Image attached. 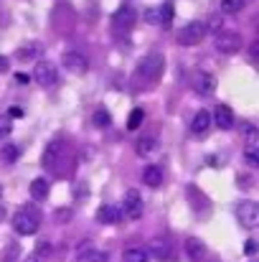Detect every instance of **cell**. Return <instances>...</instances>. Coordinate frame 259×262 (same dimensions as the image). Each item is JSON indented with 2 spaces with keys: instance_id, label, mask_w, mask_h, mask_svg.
Segmentation results:
<instances>
[{
  "instance_id": "6da1fadb",
  "label": "cell",
  "mask_w": 259,
  "mask_h": 262,
  "mask_svg": "<svg viewBox=\"0 0 259 262\" xmlns=\"http://www.w3.org/2000/svg\"><path fill=\"white\" fill-rule=\"evenodd\" d=\"M163 67H166L163 54L150 51V54H145V56H143V61L137 64L135 77H137L140 82H145V84H155V82L160 79V74H163Z\"/></svg>"
},
{
  "instance_id": "7a4b0ae2",
  "label": "cell",
  "mask_w": 259,
  "mask_h": 262,
  "mask_svg": "<svg viewBox=\"0 0 259 262\" xmlns=\"http://www.w3.org/2000/svg\"><path fill=\"white\" fill-rule=\"evenodd\" d=\"M38 227H41V216H38V211H33L31 206L15 211V216H13V229H15L18 234H23V237L36 234Z\"/></svg>"
},
{
  "instance_id": "3957f363",
  "label": "cell",
  "mask_w": 259,
  "mask_h": 262,
  "mask_svg": "<svg viewBox=\"0 0 259 262\" xmlns=\"http://www.w3.org/2000/svg\"><path fill=\"white\" fill-rule=\"evenodd\" d=\"M203 38H206V23H201V20L185 23V26L178 31V36H175V41H178L180 46H198Z\"/></svg>"
},
{
  "instance_id": "277c9868",
  "label": "cell",
  "mask_w": 259,
  "mask_h": 262,
  "mask_svg": "<svg viewBox=\"0 0 259 262\" xmlns=\"http://www.w3.org/2000/svg\"><path fill=\"white\" fill-rule=\"evenodd\" d=\"M64 158H69V148H66V143L64 140H54L49 148H46V153H43V166L46 168H56L59 171V161H64Z\"/></svg>"
},
{
  "instance_id": "5b68a950",
  "label": "cell",
  "mask_w": 259,
  "mask_h": 262,
  "mask_svg": "<svg viewBox=\"0 0 259 262\" xmlns=\"http://www.w3.org/2000/svg\"><path fill=\"white\" fill-rule=\"evenodd\" d=\"M120 209H122V216L125 219H140L143 216V196L135 188H130L125 193V201H122Z\"/></svg>"
},
{
  "instance_id": "8992f818",
  "label": "cell",
  "mask_w": 259,
  "mask_h": 262,
  "mask_svg": "<svg viewBox=\"0 0 259 262\" xmlns=\"http://www.w3.org/2000/svg\"><path fill=\"white\" fill-rule=\"evenodd\" d=\"M216 49L221 51V54H237L239 49H242V36L239 33H234V31H221V33H216Z\"/></svg>"
},
{
  "instance_id": "52a82bcc",
  "label": "cell",
  "mask_w": 259,
  "mask_h": 262,
  "mask_svg": "<svg viewBox=\"0 0 259 262\" xmlns=\"http://www.w3.org/2000/svg\"><path fill=\"white\" fill-rule=\"evenodd\" d=\"M33 79H36V84H41V87H54L56 79H59L56 67H54L51 61H38L36 69H33Z\"/></svg>"
},
{
  "instance_id": "ba28073f",
  "label": "cell",
  "mask_w": 259,
  "mask_h": 262,
  "mask_svg": "<svg viewBox=\"0 0 259 262\" xmlns=\"http://www.w3.org/2000/svg\"><path fill=\"white\" fill-rule=\"evenodd\" d=\"M237 216H239V224H242V227L254 229V227L259 224V206L254 204V201H244V204H239Z\"/></svg>"
},
{
  "instance_id": "9c48e42d",
  "label": "cell",
  "mask_w": 259,
  "mask_h": 262,
  "mask_svg": "<svg viewBox=\"0 0 259 262\" xmlns=\"http://www.w3.org/2000/svg\"><path fill=\"white\" fill-rule=\"evenodd\" d=\"M191 87H193V92H196L198 97H211L214 89H216V79H214L208 72H196Z\"/></svg>"
},
{
  "instance_id": "30bf717a",
  "label": "cell",
  "mask_w": 259,
  "mask_h": 262,
  "mask_svg": "<svg viewBox=\"0 0 259 262\" xmlns=\"http://www.w3.org/2000/svg\"><path fill=\"white\" fill-rule=\"evenodd\" d=\"M135 23H137V10L132 5L117 8V13H114V28L117 31H130Z\"/></svg>"
},
{
  "instance_id": "8fae6325",
  "label": "cell",
  "mask_w": 259,
  "mask_h": 262,
  "mask_svg": "<svg viewBox=\"0 0 259 262\" xmlns=\"http://www.w3.org/2000/svg\"><path fill=\"white\" fill-rule=\"evenodd\" d=\"M64 67H66L72 74H86L89 59H86L82 51H66V54H64Z\"/></svg>"
},
{
  "instance_id": "7c38bea8",
  "label": "cell",
  "mask_w": 259,
  "mask_h": 262,
  "mask_svg": "<svg viewBox=\"0 0 259 262\" xmlns=\"http://www.w3.org/2000/svg\"><path fill=\"white\" fill-rule=\"evenodd\" d=\"M211 120H214L221 130H231V127H234V122H237V120H234V110H231L229 104H219Z\"/></svg>"
},
{
  "instance_id": "4fadbf2b",
  "label": "cell",
  "mask_w": 259,
  "mask_h": 262,
  "mask_svg": "<svg viewBox=\"0 0 259 262\" xmlns=\"http://www.w3.org/2000/svg\"><path fill=\"white\" fill-rule=\"evenodd\" d=\"M158 150H160V140H158V138L145 135V138L137 140V156H143V158H153V156H158Z\"/></svg>"
},
{
  "instance_id": "5bb4252c",
  "label": "cell",
  "mask_w": 259,
  "mask_h": 262,
  "mask_svg": "<svg viewBox=\"0 0 259 262\" xmlns=\"http://www.w3.org/2000/svg\"><path fill=\"white\" fill-rule=\"evenodd\" d=\"M208 127H211V115H208L206 110H198V112L193 115V120H191V133L198 138V135H203Z\"/></svg>"
},
{
  "instance_id": "9a60e30c",
  "label": "cell",
  "mask_w": 259,
  "mask_h": 262,
  "mask_svg": "<svg viewBox=\"0 0 259 262\" xmlns=\"http://www.w3.org/2000/svg\"><path fill=\"white\" fill-rule=\"evenodd\" d=\"M150 252L158 257L160 262H171L173 257V250H171V242L168 239H163V237H158V239H153V245H150Z\"/></svg>"
},
{
  "instance_id": "2e32d148",
  "label": "cell",
  "mask_w": 259,
  "mask_h": 262,
  "mask_svg": "<svg viewBox=\"0 0 259 262\" xmlns=\"http://www.w3.org/2000/svg\"><path fill=\"white\" fill-rule=\"evenodd\" d=\"M28 191H31V196L36 201H46L49 199V191H51V183L46 178H33L31 186H28Z\"/></svg>"
},
{
  "instance_id": "e0dca14e",
  "label": "cell",
  "mask_w": 259,
  "mask_h": 262,
  "mask_svg": "<svg viewBox=\"0 0 259 262\" xmlns=\"http://www.w3.org/2000/svg\"><path fill=\"white\" fill-rule=\"evenodd\" d=\"M97 219L102 222V224H114V222H120L122 219V209L120 206H102L99 211H97Z\"/></svg>"
},
{
  "instance_id": "ac0fdd59",
  "label": "cell",
  "mask_w": 259,
  "mask_h": 262,
  "mask_svg": "<svg viewBox=\"0 0 259 262\" xmlns=\"http://www.w3.org/2000/svg\"><path fill=\"white\" fill-rule=\"evenodd\" d=\"M185 252H188V257L191 260H203V255H206V247H203V242H198L196 237H191V239H185Z\"/></svg>"
},
{
  "instance_id": "d6986e66",
  "label": "cell",
  "mask_w": 259,
  "mask_h": 262,
  "mask_svg": "<svg viewBox=\"0 0 259 262\" xmlns=\"http://www.w3.org/2000/svg\"><path fill=\"white\" fill-rule=\"evenodd\" d=\"M143 181H145L150 188H158V186L163 183V171H160L158 166H148V168L143 171Z\"/></svg>"
},
{
  "instance_id": "ffe728a7",
  "label": "cell",
  "mask_w": 259,
  "mask_h": 262,
  "mask_svg": "<svg viewBox=\"0 0 259 262\" xmlns=\"http://www.w3.org/2000/svg\"><path fill=\"white\" fill-rule=\"evenodd\" d=\"M247 133V153H259V130L254 125H244Z\"/></svg>"
},
{
  "instance_id": "44dd1931",
  "label": "cell",
  "mask_w": 259,
  "mask_h": 262,
  "mask_svg": "<svg viewBox=\"0 0 259 262\" xmlns=\"http://www.w3.org/2000/svg\"><path fill=\"white\" fill-rule=\"evenodd\" d=\"M122 262H148V252L143 247H127L122 252Z\"/></svg>"
},
{
  "instance_id": "7402d4cb",
  "label": "cell",
  "mask_w": 259,
  "mask_h": 262,
  "mask_svg": "<svg viewBox=\"0 0 259 262\" xmlns=\"http://www.w3.org/2000/svg\"><path fill=\"white\" fill-rule=\"evenodd\" d=\"M43 54V46L41 43H31V46H23L20 51H18V59L20 61H31L33 56H41Z\"/></svg>"
},
{
  "instance_id": "603a6c76",
  "label": "cell",
  "mask_w": 259,
  "mask_h": 262,
  "mask_svg": "<svg viewBox=\"0 0 259 262\" xmlns=\"http://www.w3.org/2000/svg\"><path fill=\"white\" fill-rule=\"evenodd\" d=\"M143 122H145V110L143 107H135L130 112V117H127V130H137Z\"/></svg>"
},
{
  "instance_id": "cb8c5ba5",
  "label": "cell",
  "mask_w": 259,
  "mask_h": 262,
  "mask_svg": "<svg viewBox=\"0 0 259 262\" xmlns=\"http://www.w3.org/2000/svg\"><path fill=\"white\" fill-rule=\"evenodd\" d=\"M91 120H94L97 127H109V122H112V117H109V112L104 107H97L94 115H91Z\"/></svg>"
},
{
  "instance_id": "d4e9b609",
  "label": "cell",
  "mask_w": 259,
  "mask_h": 262,
  "mask_svg": "<svg viewBox=\"0 0 259 262\" xmlns=\"http://www.w3.org/2000/svg\"><path fill=\"white\" fill-rule=\"evenodd\" d=\"M244 3H247V0H221V13L234 15V13H239V10L244 8Z\"/></svg>"
},
{
  "instance_id": "484cf974",
  "label": "cell",
  "mask_w": 259,
  "mask_h": 262,
  "mask_svg": "<svg viewBox=\"0 0 259 262\" xmlns=\"http://www.w3.org/2000/svg\"><path fill=\"white\" fill-rule=\"evenodd\" d=\"M158 15H160V23H163V26H171V23H173V15H175V8H173L171 3H166V5H160Z\"/></svg>"
},
{
  "instance_id": "4316f807",
  "label": "cell",
  "mask_w": 259,
  "mask_h": 262,
  "mask_svg": "<svg viewBox=\"0 0 259 262\" xmlns=\"http://www.w3.org/2000/svg\"><path fill=\"white\" fill-rule=\"evenodd\" d=\"M0 156H3V161H5V163H13V161H15V158L20 156V150H18L15 145H5Z\"/></svg>"
},
{
  "instance_id": "83f0119b",
  "label": "cell",
  "mask_w": 259,
  "mask_h": 262,
  "mask_svg": "<svg viewBox=\"0 0 259 262\" xmlns=\"http://www.w3.org/2000/svg\"><path fill=\"white\" fill-rule=\"evenodd\" d=\"M10 130H13V120L5 117V115H0V140L3 138H10Z\"/></svg>"
},
{
  "instance_id": "f1b7e54d",
  "label": "cell",
  "mask_w": 259,
  "mask_h": 262,
  "mask_svg": "<svg viewBox=\"0 0 259 262\" xmlns=\"http://www.w3.org/2000/svg\"><path fill=\"white\" fill-rule=\"evenodd\" d=\"M69 219H72V209H56V211H54V222L66 224Z\"/></svg>"
},
{
  "instance_id": "f546056e",
  "label": "cell",
  "mask_w": 259,
  "mask_h": 262,
  "mask_svg": "<svg viewBox=\"0 0 259 262\" xmlns=\"http://www.w3.org/2000/svg\"><path fill=\"white\" fill-rule=\"evenodd\" d=\"M107 260H109V255L102 252V250H94V252L86 255V262H107Z\"/></svg>"
},
{
  "instance_id": "4dcf8cb0",
  "label": "cell",
  "mask_w": 259,
  "mask_h": 262,
  "mask_svg": "<svg viewBox=\"0 0 259 262\" xmlns=\"http://www.w3.org/2000/svg\"><path fill=\"white\" fill-rule=\"evenodd\" d=\"M221 26H224V20H221V15H214V18L208 20V26H206V33H208V31H214V33H219V31H221Z\"/></svg>"
},
{
  "instance_id": "1f68e13d",
  "label": "cell",
  "mask_w": 259,
  "mask_h": 262,
  "mask_svg": "<svg viewBox=\"0 0 259 262\" xmlns=\"http://www.w3.org/2000/svg\"><path fill=\"white\" fill-rule=\"evenodd\" d=\"M18 252H20V247H18V242H13V245L8 247V252H5V262H15Z\"/></svg>"
},
{
  "instance_id": "d6a6232c",
  "label": "cell",
  "mask_w": 259,
  "mask_h": 262,
  "mask_svg": "<svg viewBox=\"0 0 259 262\" xmlns=\"http://www.w3.org/2000/svg\"><path fill=\"white\" fill-rule=\"evenodd\" d=\"M145 20H148V23H160V15H158V10H155V8H150V10L145 13Z\"/></svg>"
},
{
  "instance_id": "836d02e7",
  "label": "cell",
  "mask_w": 259,
  "mask_h": 262,
  "mask_svg": "<svg viewBox=\"0 0 259 262\" xmlns=\"http://www.w3.org/2000/svg\"><path fill=\"white\" fill-rule=\"evenodd\" d=\"M244 158H247V163L254 168V166H259V153H244Z\"/></svg>"
},
{
  "instance_id": "e575fe53",
  "label": "cell",
  "mask_w": 259,
  "mask_h": 262,
  "mask_svg": "<svg viewBox=\"0 0 259 262\" xmlns=\"http://www.w3.org/2000/svg\"><path fill=\"white\" fill-rule=\"evenodd\" d=\"M5 117H10V120H13V117H15V120H18V117H23V110H20V107H10V110H8V115H5Z\"/></svg>"
},
{
  "instance_id": "d590c367",
  "label": "cell",
  "mask_w": 259,
  "mask_h": 262,
  "mask_svg": "<svg viewBox=\"0 0 259 262\" xmlns=\"http://www.w3.org/2000/svg\"><path fill=\"white\" fill-rule=\"evenodd\" d=\"M15 82H18V84H28V82H31V77H28V74H23V72H18V74H15Z\"/></svg>"
},
{
  "instance_id": "8d00e7d4",
  "label": "cell",
  "mask_w": 259,
  "mask_h": 262,
  "mask_svg": "<svg viewBox=\"0 0 259 262\" xmlns=\"http://www.w3.org/2000/svg\"><path fill=\"white\" fill-rule=\"evenodd\" d=\"M257 252V245L254 242H247V255H254Z\"/></svg>"
},
{
  "instance_id": "74e56055",
  "label": "cell",
  "mask_w": 259,
  "mask_h": 262,
  "mask_svg": "<svg viewBox=\"0 0 259 262\" xmlns=\"http://www.w3.org/2000/svg\"><path fill=\"white\" fill-rule=\"evenodd\" d=\"M0 72H8V59L0 56Z\"/></svg>"
},
{
  "instance_id": "f35d334b",
  "label": "cell",
  "mask_w": 259,
  "mask_h": 262,
  "mask_svg": "<svg viewBox=\"0 0 259 262\" xmlns=\"http://www.w3.org/2000/svg\"><path fill=\"white\" fill-rule=\"evenodd\" d=\"M257 51H259V46H257V43H252V49H249V54H252V59H257Z\"/></svg>"
},
{
  "instance_id": "ab89813d",
  "label": "cell",
  "mask_w": 259,
  "mask_h": 262,
  "mask_svg": "<svg viewBox=\"0 0 259 262\" xmlns=\"http://www.w3.org/2000/svg\"><path fill=\"white\" fill-rule=\"evenodd\" d=\"M3 216H5V209H3V206H0V222H3Z\"/></svg>"
},
{
  "instance_id": "60d3db41",
  "label": "cell",
  "mask_w": 259,
  "mask_h": 262,
  "mask_svg": "<svg viewBox=\"0 0 259 262\" xmlns=\"http://www.w3.org/2000/svg\"><path fill=\"white\" fill-rule=\"evenodd\" d=\"M28 262H38V260H36V257H33V260H28Z\"/></svg>"
},
{
  "instance_id": "b9f144b4",
  "label": "cell",
  "mask_w": 259,
  "mask_h": 262,
  "mask_svg": "<svg viewBox=\"0 0 259 262\" xmlns=\"http://www.w3.org/2000/svg\"><path fill=\"white\" fill-rule=\"evenodd\" d=\"M0 196H3V186H0Z\"/></svg>"
}]
</instances>
